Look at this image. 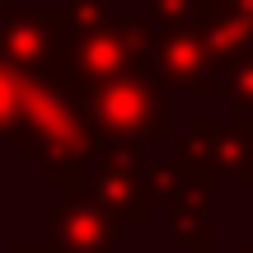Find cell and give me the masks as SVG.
Segmentation results:
<instances>
[{
    "instance_id": "obj_1",
    "label": "cell",
    "mask_w": 253,
    "mask_h": 253,
    "mask_svg": "<svg viewBox=\"0 0 253 253\" xmlns=\"http://www.w3.org/2000/svg\"><path fill=\"white\" fill-rule=\"evenodd\" d=\"M19 145L24 160L42 169L47 183L61 192H80L89 178V155L99 150V136L89 126V113L80 103V89L61 66L33 75L24 99V122H19Z\"/></svg>"
},
{
    "instance_id": "obj_2",
    "label": "cell",
    "mask_w": 253,
    "mask_h": 253,
    "mask_svg": "<svg viewBox=\"0 0 253 253\" xmlns=\"http://www.w3.org/2000/svg\"><path fill=\"white\" fill-rule=\"evenodd\" d=\"M80 103L89 113L99 145H150V141H169L173 136L164 84L150 71L118 75V80H103V84H84Z\"/></svg>"
},
{
    "instance_id": "obj_3",
    "label": "cell",
    "mask_w": 253,
    "mask_h": 253,
    "mask_svg": "<svg viewBox=\"0 0 253 253\" xmlns=\"http://www.w3.org/2000/svg\"><path fill=\"white\" fill-rule=\"evenodd\" d=\"M61 71L71 75L75 89L118 80V75L150 71V28H141L136 19H103L99 28L71 33Z\"/></svg>"
},
{
    "instance_id": "obj_4",
    "label": "cell",
    "mask_w": 253,
    "mask_h": 253,
    "mask_svg": "<svg viewBox=\"0 0 253 253\" xmlns=\"http://www.w3.org/2000/svg\"><path fill=\"white\" fill-rule=\"evenodd\" d=\"M89 188L94 207L108 211L113 220H131L141 225L150 216V178H145V160H141V145H99L89 155Z\"/></svg>"
},
{
    "instance_id": "obj_5",
    "label": "cell",
    "mask_w": 253,
    "mask_h": 253,
    "mask_svg": "<svg viewBox=\"0 0 253 253\" xmlns=\"http://www.w3.org/2000/svg\"><path fill=\"white\" fill-rule=\"evenodd\" d=\"M71 28L61 14H42V9H0V56L19 66L24 75H42L61 66Z\"/></svg>"
},
{
    "instance_id": "obj_6",
    "label": "cell",
    "mask_w": 253,
    "mask_h": 253,
    "mask_svg": "<svg viewBox=\"0 0 253 253\" xmlns=\"http://www.w3.org/2000/svg\"><path fill=\"white\" fill-rule=\"evenodd\" d=\"M150 75L164 89H192V94L220 89L216 61H211L207 42L197 38L192 24H169L150 33Z\"/></svg>"
},
{
    "instance_id": "obj_7",
    "label": "cell",
    "mask_w": 253,
    "mask_h": 253,
    "mask_svg": "<svg viewBox=\"0 0 253 253\" xmlns=\"http://www.w3.org/2000/svg\"><path fill=\"white\" fill-rule=\"evenodd\" d=\"M188 169L197 173H235V178H253V126L249 122H197L178 155Z\"/></svg>"
},
{
    "instance_id": "obj_8",
    "label": "cell",
    "mask_w": 253,
    "mask_h": 253,
    "mask_svg": "<svg viewBox=\"0 0 253 253\" xmlns=\"http://www.w3.org/2000/svg\"><path fill=\"white\" fill-rule=\"evenodd\" d=\"M188 24L207 42L216 71H230L253 56V5H197Z\"/></svg>"
},
{
    "instance_id": "obj_9",
    "label": "cell",
    "mask_w": 253,
    "mask_h": 253,
    "mask_svg": "<svg viewBox=\"0 0 253 253\" xmlns=\"http://www.w3.org/2000/svg\"><path fill=\"white\" fill-rule=\"evenodd\" d=\"M52 230H56V239H61L66 253H108L122 239L118 220H113L108 211H99V207H84L80 192H71L66 202H56Z\"/></svg>"
},
{
    "instance_id": "obj_10",
    "label": "cell",
    "mask_w": 253,
    "mask_h": 253,
    "mask_svg": "<svg viewBox=\"0 0 253 253\" xmlns=\"http://www.w3.org/2000/svg\"><path fill=\"white\" fill-rule=\"evenodd\" d=\"M28 80L19 66H9L0 56V136H19V122H24V99H28Z\"/></svg>"
},
{
    "instance_id": "obj_11",
    "label": "cell",
    "mask_w": 253,
    "mask_h": 253,
    "mask_svg": "<svg viewBox=\"0 0 253 253\" xmlns=\"http://www.w3.org/2000/svg\"><path fill=\"white\" fill-rule=\"evenodd\" d=\"M220 94H225L244 118H253V56L239 61V66H230V71L220 75Z\"/></svg>"
},
{
    "instance_id": "obj_12",
    "label": "cell",
    "mask_w": 253,
    "mask_h": 253,
    "mask_svg": "<svg viewBox=\"0 0 253 253\" xmlns=\"http://www.w3.org/2000/svg\"><path fill=\"white\" fill-rule=\"evenodd\" d=\"M61 19H66L71 33H84V28H99L103 19H113V14H108V0H71V5L61 9Z\"/></svg>"
},
{
    "instance_id": "obj_13",
    "label": "cell",
    "mask_w": 253,
    "mask_h": 253,
    "mask_svg": "<svg viewBox=\"0 0 253 253\" xmlns=\"http://www.w3.org/2000/svg\"><path fill=\"white\" fill-rule=\"evenodd\" d=\"M150 5H155L160 28H169V24H188L192 9H197V0H150Z\"/></svg>"
},
{
    "instance_id": "obj_14",
    "label": "cell",
    "mask_w": 253,
    "mask_h": 253,
    "mask_svg": "<svg viewBox=\"0 0 253 253\" xmlns=\"http://www.w3.org/2000/svg\"><path fill=\"white\" fill-rule=\"evenodd\" d=\"M197 5H253V0H197Z\"/></svg>"
},
{
    "instance_id": "obj_15",
    "label": "cell",
    "mask_w": 253,
    "mask_h": 253,
    "mask_svg": "<svg viewBox=\"0 0 253 253\" xmlns=\"http://www.w3.org/2000/svg\"><path fill=\"white\" fill-rule=\"evenodd\" d=\"M14 5H19V0H0V9H14Z\"/></svg>"
}]
</instances>
